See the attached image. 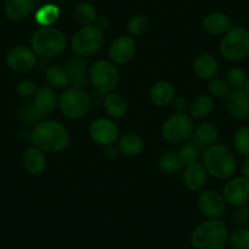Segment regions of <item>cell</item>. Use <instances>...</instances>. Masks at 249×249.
<instances>
[{"mask_svg":"<svg viewBox=\"0 0 249 249\" xmlns=\"http://www.w3.org/2000/svg\"><path fill=\"white\" fill-rule=\"evenodd\" d=\"M33 144L47 153H60L65 149L70 142L68 128L59 121L45 120L33 127L31 133Z\"/></svg>","mask_w":249,"mask_h":249,"instance_id":"1","label":"cell"},{"mask_svg":"<svg viewBox=\"0 0 249 249\" xmlns=\"http://www.w3.org/2000/svg\"><path fill=\"white\" fill-rule=\"evenodd\" d=\"M229 229L220 219H208L198 225L191 233L195 249H224L229 243Z\"/></svg>","mask_w":249,"mask_h":249,"instance_id":"2","label":"cell"},{"mask_svg":"<svg viewBox=\"0 0 249 249\" xmlns=\"http://www.w3.org/2000/svg\"><path fill=\"white\" fill-rule=\"evenodd\" d=\"M203 165L208 174L219 179H229L237 170L234 154L229 147L224 144H215L208 147L203 155Z\"/></svg>","mask_w":249,"mask_h":249,"instance_id":"3","label":"cell"},{"mask_svg":"<svg viewBox=\"0 0 249 249\" xmlns=\"http://www.w3.org/2000/svg\"><path fill=\"white\" fill-rule=\"evenodd\" d=\"M65 35L56 27H40L31 37L32 50L42 57H54L62 54L66 49Z\"/></svg>","mask_w":249,"mask_h":249,"instance_id":"4","label":"cell"},{"mask_svg":"<svg viewBox=\"0 0 249 249\" xmlns=\"http://www.w3.org/2000/svg\"><path fill=\"white\" fill-rule=\"evenodd\" d=\"M220 54L227 61L237 62L249 56V30L232 26L220 42Z\"/></svg>","mask_w":249,"mask_h":249,"instance_id":"5","label":"cell"},{"mask_svg":"<svg viewBox=\"0 0 249 249\" xmlns=\"http://www.w3.org/2000/svg\"><path fill=\"white\" fill-rule=\"evenodd\" d=\"M60 110L66 117L78 120L85 117L89 112L92 100L83 88H66L59 98Z\"/></svg>","mask_w":249,"mask_h":249,"instance_id":"6","label":"cell"},{"mask_svg":"<svg viewBox=\"0 0 249 249\" xmlns=\"http://www.w3.org/2000/svg\"><path fill=\"white\" fill-rule=\"evenodd\" d=\"M90 83L97 92L109 94L114 92L120 81L119 69L111 60H98L90 66L88 73Z\"/></svg>","mask_w":249,"mask_h":249,"instance_id":"7","label":"cell"},{"mask_svg":"<svg viewBox=\"0 0 249 249\" xmlns=\"http://www.w3.org/2000/svg\"><path fill=\"white\" fill-rule=\"evenodd\" d=\"M104 36L99 26L89 25L81 27L71 39V47L76 55L81 57L92 56L103 47Z\"/></svg>","mask_w":249,"mask_h":249,"instance_id":"8","label":"cell"},{"mask_svg":"<svg viewBox=\"0 0 249 249\" xmlns=\"http://www.w3.org/2000/svg\"><path fill=\"white\" fill-rule=\"evenodd\" d=\"M193 133L192 117L183 114H175L164 122L161 135L170 143H183Z\"/></svg>","mask_w":249,"mask_h":249,"instance_id":"9","label":"cell"},{"mask_svg":"<svg viewBox=\"0 0 249 249\" xmlns=\"http://www.w3.org/2000/svg\"><path fill=\"white\" fill-rule=\"evenodd\" d=\"M222 196L227 204L241 207L249 202V181L243 176H232L222 187Z\"/></svg>","mask_w":249,"mask_h":249,"instance_id":"10","label":"cell"},{"mask_svg":"<svg viewBox=\"0 0 249 249\" xmlns=\"http://www.w3.org/2000/svg\"><path fill=\"white\" fill-rule=\"evenodd\" d=\"M6 65L16 72H27L31 71L37 64V54L32 48L25 45H18L11 48L6 54Z\"/></svg>","mask_w":249,"mask_h":249,"instance_id":"11","label":"cell"},{"mask_svg":"<svg viewBox=\"0 0 249 249\" xmlns=\"http://www.w3.org/2000/svg\"><path fill=\"white\" fill-rule=\"evenodd\" d=\"M89 136L97 144L109 147L119 140L120 128L112 120L98 119L90 124Z\"/></svg>","mask_w":249,"mask_h":249,"instance_id":"12","label":"cell"},{"mask_svg":"<svg viewBox=\"0 0 249 249\" xmlns=\"http://www.w3.org/2000/svg\"><path fill=\"white\" fill-rule=\"evenodd\" d=\"M226 205L222 193L214 190L205 191L198 198L199 212L208 219H220L226 212Z\"/></svg>","mask_w":249,"mask_h":249,"instance_id":"13","label":"cell"},{"mask_svg":"<svg viewBox=\"0 0 249 249\" xmlns=\"http://www.w3.org/2000/svg\"><path fill=\"white\" fill-rule=\"evenodd\" d=\"M136 42L131 36H120L109 47L110 60L115 65H126L136 55Z\"/></svg>","mask_w":249,"mask_h":249,"instance_id":"14","label":"cell"},{"mask_svg":"<svg viewBox=\"0 0 249 249\" xmlns=\"http://www.w3.org/2000/svg\"><path fill=\"white\" fill-rule=\"evenodd\" d=\"M226 107L230 115L237 121L249 119V95L244 89H234L226 99Z\"/></svg>","mask_w":249,"mask_h":249,"instance_id":"15","label":"cell"},{"mask_svg":"<svg viewBox=\"0 0 249 249\" xmlns=\"http://www.w3.org/2000/svg\"><path fill=\"white\" fill-rule=\"evenodd\" d=\"M208 172L205 170L203 162L197 161L190 165H186L183 172L184 186L190 191H199L207 183Z\"/></svg>","mask_w":249,"mask_h":249,"instance_id":"16","label":"cell"},{"mask_svg":"<svg viewBox=\"0 0 249 249\" xmlns=\"http://www.w3.org/2000/svg\"><path fill=\"white\" fill-rule=\"evenodd\" d=\"M232 27V21L229 15L221 11H213L203 20V28L208 35L224 36Z\"/></svg>","mask_w":249,"mask_h":249,"instance_id":"17","label":"cell"},{"mask_svg":"<svg viewBox=\"0 0 249 249\" xmlns=\"http://www.w3.org/2000/svg\"><path fill=\"white\" fill-rule=\"evenodd\" d=\"M33 105L40 112V115H49L54 112L59 105V99L54 88L47 86L38 88L33 99Z\"/></svg>","mask_w":249,"mask_h":249,"instance_id":"18","label":"cell"},{"mask_svg":"<svg viewBox=\"0 0 249 249\" xmlns=\"http://www.w3.org/2000/svg\"><path fill=\"white\" fill-rule=\"evenodd\" d=\"M22 161L25 169L35 176L43 174L47 169V158L44 152L36 145L26 148L22 155Z\"/></svg>","mask_w":249,"mask_h":249,"instance_id":"19","label":"cell"},{"mask_svg":"<svg viewBox=\"0 0 249 249\" xmlns=\"http://www.w3.org/2000/svg\"><path fill=\"white\" fill-rule=\"evenodd\" d=\"M193 71L200 80H213L219 72V61L212 54H200L193 61Z\"/></svg>","mask_w":249,"mask_h":249,"instance_id":"20","label":"cell"},{"mask_svg":"<svg viewBox=\"0 0 249 249\" xmlns=\"http://www.w3.org/2000/svg\"><path fill=\"white\" fill-rule=\"evenodd\" d=\"M36 0H5L4 14L9 20L21 21L35 10Z\"/></svg>","mask_w":249,"mask_h":249,"instance_id":"21","label":"cell"},{"mask_svg":"<svg viewBox=\"0 0 249 249\" xmlns=\"http://www.w3.org/2000/svg\"><path fill=\"white\" fill-rule=\"evenodd\" d=\"M150 102L159 107H167L175 99V88L167 81H158L149 90Z\"/></svg>","mask_w":249,"mask_h":249,"instance_id":"22","label":"cell"},{"mask_svg":"<svg viewBox=\"0 0 249 249\" xmlns=\"http://www.w3.org/2000/svg\"><path fill=\"white\" fill-rule=\"evenodd\" d=\"M45 80L54 89H66L71 86V76L66 66L53 65L45 71Z\"/></svg>","mask_w":249,"mask_h":249,"instance_id":"23","label":"cell"},{"mask_svg":"<svg viewBox=\"0 0 249 249\" xmlns=\"http://www.w3.org/2000/svg\"><path fill=\"white\" fill-rule=\"evenodd\" d=\"M104 109L111 119H122L127 114L128 103L124 95L116 92H111L105 97Z\"/></svg>","mask_w":249,"mask_h":249,"instance_id":"24","label":"cell"},{"mask_svg":"<svg viewBox=\"0 0 249 249\" xmlns=\"http://www.w3.org/2000/svg\"><path fill=\"white\" fill-rule=\"evenodd\" d=\"M69 73L71 76L73 87L85 88L87 85V64L81 56H75L70 59L66 64Z\"/></svg>","mask_w":249,"mask_h":249,"instance_id":"25","label":"cell"},{"mask_svg":"<svg viewBox=\"0 0 249 249\" xmlns=\"http://www.w3.org/2000/svg\"><path fill=\"white\" fill-rule=\"evenodd\" d=\"M214 107L215 103L213 97L205 94H200L193 98L192 102L188 105L191 117H193V119H204V117L209 116Z\"/></svg>","mask_w":249,"mask_h":249,"instance_id":"26","label":"cell"},{"mask_svg":"<svg viewBox=\"0 0 249 249\" xmlns=\"http://www.w3.org/2000/svg\"><path fill=\"white\" fill-rule=\"evenodd\" d=\"M117 149L120 154H124V157H137L144 149V142L141 136L128 133L120 140Z\"/></svg>","mask_w":249,"mask_h":249,"instance_id":"27","label":"cell"},{"mask_svg":"<svg viewBox=\"0 0 249 249\" xmlns=\"http://www.w3.org/2000/svg\"><path fill=\"white\" fill-rule=\"evenodd\" d=\"M195 136L200 144L210 147V145L215 144L219 140V131H217L216 126L212 122H202L196 128Z\"/></svg>","mask_w":249,"mask_h":249,"instance_id":"28","label":"cell"},{"mask_svg":"<svg viewBox=\"0 0 249 249\" xmlns=\"http://www.w3.org/2000/svg\"><path fill=\"white\" fill-rule=\"evenodd\" d=\"M73 16H75V20L81 25H93V22L97 20V9L88 1H81L73 9Z\"/></svg>","mask_w":249,"mask_h":249,"instance_id":"29","label":"cell"},{"mask_svg":"<svg viewBox=\"0 0 249 249\" xmlns=\"http://www.w3.org/2000/svg\"><path fill=\"white\" fill-rule=\"evenodd\" d=\"M158 165H159V169L162 172H166V174H175V172H178L183 167V162H182L178 153L174 152V150L165 152L159 158Z\"/></svg>","mask_w":249,"mask_h":249,"instance_id":"30","label":"cell"},{"mask_svg":"<svg viewBox=\"0 0 249 249\" xmlns=\"http://www.w3.org/2000/svg\"><path fill=\"white\" fill-rule=\"evenodd\" d=\"M60 16V9L54 4H47L39 8L36 13V21L40 27H49Z\"/></svg>","mask_w":249,"mask_h":249,"instance_id":"31","label":"cell"},{"mask_svg":"<svg viewBox=\"0 0 249 249\" xmlns=\"http://www.w3.org/2000/svg\"><path fill=\"white\" fill-rule=\"evenodd\" d=\"M229 244L232 249H249V227L237 226L229 234Z\"/></svg>","mask_w":249,"mask_h":249,"instance_id":"32","label":"cell"},{"mask_svg":"<svg viewBox=\"0 0 249 249\" xmlns=\"http://www.w3.org/2000/svg\"><path fill=\"white\" fill-rule=\"evenodd\" d=\"M233 147L239 155L249 158V126H242L234 132Z\"/></svg>","mask_w":249,"mask_h":249,"instance_id":"33","label":"cell"},{"mask_svg":"<svg viewBox=\"0 0 249 249\" xmlns=\"http://www.w3.org/2000/svg\"><path fill=\"white\" fill-rule=\"evenodd\" d=\"M248 80V73L242 68H231L225 75V81L229 83L232 90L243 89Z\"/></svg>","mask_w":249,"mask_h":249,"instance_id":"34","label":"cell"},{"mask_svg":"<svg viewBox=\"0 0 249 249\" xmlns=\"http://www.w3.org/2000/svg\"><path fill=\"white\" fill-rule=\"evenodd\" d=\"M148 28H149V20H148L147 16L142 15V14L132 16L127 26L131 37H140V36L144 35Z\"/></svg>","mask_w":249,"mask_h":249,"instance_id":"35","label":"cell"},{"mask_svg":"<svg viewBox=\"0 0 249 249\" xmlns=\"http://www.w3.org/2000/svg\"><path fill=\"white\" fill-rule=\"evenodd\" d=\"M210 95L213 98H217V99H227L230 94H231L232 89L229 86V83L225 81V78H213L210 80L209 86H208Z\"/></svg>","mask_w":249,"mask_h":249,"instance_id":"36","label":"cell"},{"mask_svg":"<svg viewBox=\"0 0 249 249\" xmlns=\"http://www.w3.org/2000/svg\"><path fill=\"white\" fill-rule=\"evenodd\" d=\"M43 115H40V112L36 109V107L33 104H25L18 111V117L22 122L27 124H37L38 122H40V117Z\"/></svg>","mask_w":249,"mask_h":249,"instance_id":"37","label":"cell"},{"mask_svg":"<svg viewBox=\"0 0 249 249\" xmlns=\"http://www.w3.org/2000/svg\"><path fill=\"white\" fill-rule=\"evenodd\" d=\"M177 153H178L183 165H190L192 162L197 161L198 159V149L192 143H184V144H182Z\"/></svg>","mask_w":249,"mask_h":249,"instance_id":"38","label":"cell"},{"mask_svg":"<svg viewBox=\"0 0 249 249\" xmlns=\"http://www.w3.org/2000/svg\"><path fill=\"white\" fill-rule=\"evenodd\" d=\"M37 85L31 80H23L16 87V92L21 98H31L35 97L36 92H37Z\"/></svg>","mask_w":249,"mask_h":249,"instance_id":"39","label":"cell"},{"mask_svg":"<svg viewBox=\"0 0 249 249\" xmlns=\"http://www.w3.org/2000/svg\"><path fill=\"white\" fill-rule=\"evenodd\" d=\"M232 220L237 226H248L249 224V207L247 204L236 207L232 214Z\"/></svg>","mask_w":249,"mask_h":249,"instance_id":"40","label":"cell"},{"mask_svg":"<svg viewBox=\"0 0 249 249\" xmlns=\"http://www.w3.org/2000/svg\"><path fill=\"white\" fill-rule=\"evenodd\" d=\"M188 103H187L186 99L183 98H177V99H174V107L177 111V114H183L184 110L188 107Z\"/></svg>","mask_w":249,"mask_h":249,"instance_id":"41","label":"cell"},{"mask_svg":"<svg viewBox=\"0 0 249 249\" xmlns=\"http://www.w3.org/2000/svg\"><path fill=\"white\" fill-rule=\"evenodd\" d=\"M107 153H105V157L109 158V159H115L117 157V153H119V149L117 148H114L112 145H109L107 147Z\"/></svg>","mask_w":249,"mask_h":249,"instance_id":"42","label":"cell"},{"mask_svg":"<svg viewBox=\"0 0 249 249\" xmlns=\"http://www.w3.org/2000/svg\"><path fill=\"white\" fill-rule=\"evenodd\" d=\"M242 172H243V177L249 181V158H247V160L244 161L243 167H242Z\"/></svg>","mask_w":249,"mask_h":249,"instance_id":"43","label":"cell"},{"mask_svg":"<svg viewBox=\"0 0 249 249\" xmlns=\"http://www.w3.org/2000/svg\"><path fill=\"white\" fill-rule=\"evenodd\" d=\"M243 89L246 90L247 94L249 95V77H248V80H247V83H246V85H244V88H243Z\"/></svg>","mask_w":249,"mask_h":249,"instance_id":"44","label":"cell"}]
</instances>
